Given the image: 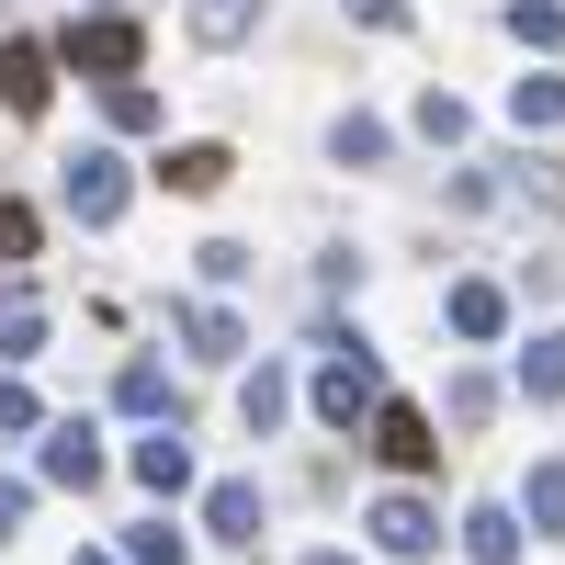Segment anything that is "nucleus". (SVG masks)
Listing matches in <instances>:
<instances>
[{
    "instance_id": "obj_21",
    "label": "nucleus",
    "mask_w": 565,
    "mask_h": 565,
    "mask_svg": "<svg viewBox=\"0 0 565 565\" xmlns=\"http://www.w3.org/2000/svg\"><path fill=\"white\" fill-rule=\"evenodd\" d=\"M103 125H114V136H148V125H159V90H148V79H114V90H103Z\"/></svg>"
},
{
    "instance_id": "obj_8",
    "label": "nucleus",
    "mask_w": 565,
    "mask_h": 565,
    "mask_svg": "<svg viewBox=\"0 0 565 565\" xmlns=\"http://www.w3.org/2000/svg\"><path fill=\"white\" fill-rule=\"evenodd\" d=\"M170 328H181V351H193V362H238V351H249V328L226 317V306H170Z\"/></svg>"
},
{
    "instance_id": "obj_27",
    "label": "nucleus",
    "mask_w": 565,
    "mask_h": 565,
    "mask_svg": "<svg viewBox=\"0 0 565 565\" xmlns=\"http://www.w3.org/2000/svg\"><path fill=\"white\" fill-rule=\"evenodd\" d=\"M0 430H12V441H23V430H45V407H34L23 373H0Z\"/></svg>"
},
{
    "instance_id": "obj_6",
    "label": "nucleus",
    "mask_w": 565,
    "mask_h": 565,
    "mask_svg": "<svg viewBox=\"0 0 565 565\" xmlns=\"http://www.w3.org/2000/svg\"><path fill=\"white\" fill-rule=\"evenodd\" d=\"M362 532H373V543H385V554H407V565H418V554H430V543H441V509L396 487V498H373V521H362Z\"/></svg>"
},
{
    "instance_id": "obj_2",
    "label": "nucleus",
    "mask_w": 565,
    "mask_h": 565,
    "mask_svg": "<svg viewBox=\"0 0 565 565\" xmlns=\"http://www.w3.org/2000/svg\"><path fill=\"white\" fill-rule=\"evenodd\" d=\"M57 57L79 68V79H136V57H148V34H136L125 12H68V34H57Z\"/></svg>"
},
{
    "instance_id": "obj_14",
    "label": "nucleus",
    "mask_w": 565,
    "mask_h": 565,
    "mask_svg": "<svg viewBox=\"0 0 565 565\" xmlns=\"http://www.w3.org/2000/svg\"><path fill=\"white\" fill-rule=\"evenodd\" d=\"M34 351H45V295L12 282V295H0V362H34Z\"/></svg>"
},
{
    "instance_id": "obj_22",
    "label": "nucleus",
    "mask_w": 565,
    "mask_h": 565,
    "mask_svg": "<svg viewBox=\"0 0 565 565\" xmlns=\"http://www.w3.org/2000/svg\"><path fill=\"white\" fill-rule=\"evenodd\" d=\"M521 521H532V532H565V463H532V487H521Z\"/></svg>"
},
{
    "instance_id": "obj_25",
    "label": "nucleus",
    "mask_w": 565,
    "mask_h": 565,
    "mask_svg": "<svg viewBox=\"0 0 565 565\" xmlns=\"http://www.w3.org/2000/svg\"><path fill=\"white\" fill-rule=\"evenodd\" d=\"M418 136H430V148H463V103L452 90H418Z\"/></svg>"
},
{
    "instance_id": "obj_33",
    "label": "nucleus",
    "mask_w": 565,
    "mask_h": 565,
    "mask_svg": "<svg viewBox=\"0 0 565 565\" xmlns=\"http://www.w3.org/2000/svg\"><path fill=\"white\" fill-rule=\"evenodd\" d=\"M79 12H114V0H79Z\"/></svg>"
},
{
    "instance_id": "obj_1",
    "label": "nucleus",
    "mask_w": 565,
    "mask_h": 565,
    "mask_svg": "<svg viewBox=\"0 0 565 565\" xmlns=\"http://www.w3.org/2000/svg\"><path fill=\"white\" fill-rule=\"evenodd\" d=\"M373 407H385V362H373V340H328V362H317V418L328 430H373Z\"/></svg>"
},
{
    "instance_id": "obj_13",
    "label": "nucleus",
    "mask_w": 565,
    "mask_h": 565,
    "mask_svg": "<svg viewBox=\"0 0 565 565\" xmlns=\"http://www.w3.org/2000/svg\"><path fill=\"white\" fill-rule=\"evenodd\" d=\"M441 317H452V340H498V328H509V295H498V282H452Z\"/></svg>"
},
{
    "instance_id": "obj_5",
    "label": "nucleus",
    "mask_w": 565,
    "mask_h": 565,
    "mask_svg": "<svg viewBox=\"0 0 565 565\" xmlns=\"http://www.w3.org/2000/svg\"><path fill=\"white\" fill-rule=\"evenodd\" d=\"M373 452H385L396 476H418V463H441V441H430V407L385 396V407H373Z\"/></svg>"
},
{
    "instance_id": "obj_23",
    "label": "nucleus",
    "mask_w": 565,
    "mask_h": 565,
    "mask_svg": "<svg viewBox=\"0 0 565 565\" xmlns=\"http://www.w3.org/2000/svg\"><path fill=\"white\" fill-rule=\"evenodd\" d=\"M125 565H193V543H181L170 521H136L125 532Z\"/></svg>"
},
{
    "instance_id": "obj_34",
    "label": "nucleus",
    "mask_w": 565,
    "mask_h": 565,
    "mask_svg": "<svg viewBox=\"0 0 565 565\" xmlns=\"http://www.w3.org/2000/svg\"><path fill=\"white\" fill-rule=\"evenodd\" d=\"M79 565H114V554H79Z\"/></svg>"
},
{
    "instance_id": "obj_16",
    "label": "nucleus",
    "mask_w": 565,
    "mask_h": 565,
    "mask_svg": "<svg viewBox=\"0 0 565 565\" xmlns=\"http://www.w3.org/2000/svg\"><path fill=\"white\" fill-rule=\"evenodd\" d=\"M385 148H396V136H385V125H373L362 103H351L340 125H328V159H340V170H385Z\"/></svg>"
},
{
    "instance_id": "obj_30",
    "label": "nucleus",
    "mask_w": 565,
    "mask_h": 565,
    "mask_svg": "<svg viewBox=\"0 0 565 565\" xmlns=\"http://www.w3.org/2000/svg\"><path fill=\"white\" fill-rule=\"evenodd\" d=\"M23 509H34V487H23V476H0V543L23 532Z\"/></svg>"
},
{
    "instance_id": "obj_31",
    "label": "nucleus",
    "mask_w": 565,
    "mask_h": 565,
    "mask_svg": "<svg viewBox=\"0 0 565 565\" xmlns=\"http://www.w3.org/2000/svg\"><path fill=\"white\" fill-rule=\"evenodd\" d=\"M351 12H362V23H385V34H396V23H407V0H351Z\"/></svg>"
},
{
    "instance_id": "obj_3",
    "label": "nucleus",
    "mask_w": 565,
    "mask_h": 565,
    "mask_svg": "<svg viewBox=\"0 0 565 565\" xmlns=\"http://www.w3.org/2000/svg\"><path fill=\"white\" fill-rule=\"evenodd\" d=\"M57 204H68L79 226H114V215H125V159H114V148H79V159L57 170Z\"/></svg>"
},
{
    "instance_id": "obj_26",
    "label": "nucleus",
    "mask_w": 565,
    "mask_h": 565,
    "mask_svg": "<svg viewBox=\"0 0 565 565\" xmlns=\"http://www.w3.org/2000/svg\"><path fill=\"white\" fill-rule=\"evenodd\" d=\"M193 271H204V282H249V271H260V260H249V249H238V238H204V249H193Z\"/></svg>"
},
{
    "instance_id": "obj_32",
    "label": "nucleus",
    "mask_w": 565,
    "mask_h": 565,
    "mask_svg": "<svg viewBox=\"0 0 565 565\" xmlns=\"http://www.w3.org/2000/svg\"><path fill=\"white\" fill-rule=\"evenodd\" d=\"M306 565H362V554H306Z\"/></svg>"
},
{
    "instance_id": "obj_29",
    "label": "nucleus",
    "mask_w": 565,
    "mask_h": 565,
    "mask_svg": "<svg viewBox=\"0 0 565 565\" xmlns=\"http://www.w3.org/2000/svg\"><path fill=\"white\" fill-rule=\"evenodd\" d=\"M0 260H34V215L23 204H0Z\"/></svg>"
},
{
    "instance_id": "obj_24",
    "label": "nucleus",
    "mask_w": 565,
    "mask_h": 565,
    "mask_svg": "<svg viewBox=\"0 0 565 565\" xmlns=\"http://www.w3.org/2000/svg\"><path fill=\"white\" fill-rule=\"evenodd\" d=\"M509 34L521 45H565V0H509Z\"/></svg>"
},
{
    "instance_id": "obj_15",
    "label": "nucleus",
    "mask_w": 565,
    "mask_h": 565,
    "mask_svg": "<svg viewBox=\"0 0 565 565\" xmlns=\"http://www.w3.org/2000/svg\"><path fill=\"white\" fill-rule=\"evenodd\" d=\"M509 125H521V136H554V125H565V79H554V68L509 79Z\"/></svg>"
},
{
    "instance_id": "obj_7",
    "label": "nucleus",
    "mask_w": 565,
    "mask_h": 565,
    "mask_svg": "<svg viewBox=\"0 0 565 565\" xmlns=\"http://www.w3.org/2000/svg\"><path fill=\"white\" fill-rule=\"evenodd\" d=\"M45 90H57V57H45L34 34H12V45H0V103H12V114H45Z\"/></svg>"
},
{
    "instance_id": "obj_11",
    "label": "nucleus",
    "mask_w": 565,
    "mask_h": 565,
    "mask_svg": "<svg viewBox=\"0 0 565 565\" xmlns=\"http://www.w3.org/2000/svg\"><path fill=\"white\" fill-rule=\"evenodd\" d=\"M204 532H215V543H260V487H249V476L204 487Z\"/></svg>"
},
{
    "instance_id": "obj_19",
    "label": "nucleus",
    "mask_w": 565,
    "mask_h": 565,
    "mask_svg": "<svg viewBox=\"0 0 565 565\" xmlns=\"http://www.w3.org/2000/svg\"><path fill=\"white\" fill-rule=\"evenodd\" d=\"M226 170H238L226 148H170V159H159V181H170V193H215Z\"/></svg>"
},
{
    "instance_id": "obj_17",
    "label": "nucleus",
    "mask_w": 565,
    "mask_h": 565,
    "mask_svg": "<svg viewBox=\"0 0 565 565\" xmlns=\"http://www.w3.org/2000/svg\"><path fill=\"white\" fill-rule=\"evenodd\" d=\"M114 407H125V418H159V430H170V362H125V373H114Z\"/></svg>"
},
{
    "instance_id": "obj_12",
    "label": "nucleus",
    "mask_w": 565,
    "mask_h": 565,
    "mask_svg": "<svg viewBox=\"0 0 565 565\" xmlns=\"http://www.w3.org/2000/svg\"><path fill=\"white\" fill-rule=\"evenodd\" d=\"M463 554H476V565H521V509H463Z\"/></svg>"
},
{
    "instance_id": "obj_18",
    "label": "nucleus",
    "mask_w": 565,
    "mask_h": 565,
    "mask_svg": "<svg viewBox=\"0 0 565 565\" xmlns=\"http://www.w3.org/2000/svg\"><path fill=\"white\" fill-rule=\"evenodd\" d=\"M260 12L271 0H193V45H238V34H260Z\"/></svg>"
},
{
    "instance_id": "obj_9",
    "label": "nucleus",
    "mask_w": 565,
    "mask_h": 565,
    "mask_svg": "<svg viewBox=\"0 0 565 565\" xmlns=\"http://www.w3.org/2000/svg\"><path fill=\"white\" fill-rule=\"evenodd\" d=\"M136 487H148V498H181V487H193V441H181V418L136 441Z\"/></svg>"
},
{
    "instance_id": "obj_28",
    "label": "nucleus",
    "mask_w": 565,
    "mask_h": 565,
    "mask_svg": "<svg viewBox=\"0 0 565 565\" xmlns=\"http://www.w3.org/2000/svg\"><path fill=\"white\" fill-rule=\"evenodd\" d=\"M487 407H498V385H487V373H452V430H476Z\"/></svg>"
},
{
    "instance_id": "obj_4",
    "label": "nucleus",
    "mask_w": 565,
    "mask_h": 565,
    "mask_svg": "<svg viewBox=\"0 0 565 565\" xmlns=\"http://www.w3.org/2000/svg\"><path fill=\"white\" fill-rule=\"evenodd\" d=\"M34 476L45 487H103V441H90V418H45V452H34Z\"/></svg>"
},
{
    "instance_id": "obj_10",
    "label": "nucleus",
    "mask_w": 565,
    "mask_h": 565,
    "mask_svg": "<svg viewBox=\"0 0 565 565\" xmlns=\"http://www.w3.org/2000/svg\"><path fill=\"white\" fill-rule=\"evenodd\" d=\"M238 418H249V441H271L282 418H295V373H282V362H260V373H238Z\"/></svg>"
},
{
    "instance_id": "obj_20",
    "label": "nucleus",
    "mask_w": 565,
    "mask_h": 565,
    "mask_svg": "<svg viewBox=\"0 0 565 565\" xmlns=\"http://www.w3.org/2000/svg\"><path fill=\"white\" fill-rule=\"evenodd\" d=\"M521 396H543V407L565 396V328H543V340L521 351Z\"/></svg>"
}]
</instances>
